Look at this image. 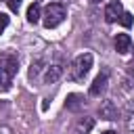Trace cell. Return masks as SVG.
Here are the masks:
<instances>
[{
	"label": "cell",
	"instance_id": "obj_9",
	"mask_svg": "<svg viewBox=\"0 0 134 134\" xmlns=\"http://www.w3.org/2000/svg\"><path fill=\"white\" fill-rule=\"evenodd\" d=\"M130 48H132L130 36H128V34H117V36H115V50H117L119 54H126Z\"/></svg>",
	"mask_w": 134,
	"mask_h": 134
},
{
	"label": "cell",
	"instance_id": "obj_16",
	"mask_svg": "<svg viewBox=\"0 0 134 134\" xmlns=\"http://www.w3.org/2000/svg\"><path fill=\"white\" fill-rule=\"evenodd\" d=\"M6 25H8V15H4V13H0V34L6 29Z\"/></svg>",
	"mask_w": 134,
	"mask_h": 134
},
{
	"label": "cell",
	"instance_id": "obj_8",
	"mask_svg": "<svg viewBox=\"0 0 134 134\" xmlns=\"http://www.w3.org/2000/svg\"><path fill=\"white\" fill-rule=\"evenodd\" d=\"M92 128H94V119L92 117H80L73 124V128L69 130V134H88Z\"/></svg>",
	"mask_w": 134,
	"mask_h": 134
},
{
	"label": "cell",
	"instance_id": "obj_12",
	"mask_svg": "<svg viewBox=\"0 0 134 134\" xmlns=\"http://www.w3.org/2000/svg\"><path fill=\"white\" fill-rule=\"evenodd\" d=\"M126 126L134 134V100H130L128 107H126Z\"/></svg>",
	"mask_w": 134,
	"mask_h": 134
},
{
	"label": "cell",
	"instance_id": "obj_3",
	"mask_svg": "<svg viewBox=\"0 0 134 134\" xmlns=\"http://www.w3.org/2000/svg\"><path fill=\"white\" fill-rule=\"evenodd\" d=\"M42 17H44V19H42L44 27H46V29H54L57 25H61V23L65 21V17H67V8H65L63 2H50V4L44 8Z\"/></svg>",
	"mask_w": 134,
	"mask_h": 134
},
{
	"label": "cell",
	"instance_id": "obj_1",
	"mask_svg": "<svg viewBox=\"0 0 134 134\" xmlns=\"http://www.w3.org/2000/svg\"><path fill=\"white\" fill-rule=\"evenodd\" d=\"M19 69V59L13 52H2L0 54V90L6 92L13 84V77Z\"/></svg>",
	"mask_w": 134,
	"mask_h": 134
},
{
	"label": "cell",
	"instance_id": "obj_15",
	"mask_svg": "<svg viewBox=\"0 0 134 134\" xmlns=\"http://www.w3.org/2000/svg\"><path fill=\"white\" fill-rule=\"evenodd\" d=\"M6 4L13 13H19V8H21V0H6Z\"/></svg>",
	"mask_w": 134,
	"mask_h": 134
},
{
	"label": "cell",
	"instance_id": "obj_17",
	"mask_svg": "<svg viewBox=\"0 0 134 134\" xmlns=\"http://www.w3.org/2000/svg\"><path fill=\"white\" fill-rule=\"evenodd\" d=\"M0 134H10V130H8V128H4V126H0Z\"/></svg>",
	"mask_w": 134,
	"mask_h": 134
},
{
	"label": "cell",
	"instance_id": "obj_10",
	"mask_svg": "<svg viewBox=\"0 0 134 134\" xmlns=\"http://www.w3.org/2000/svg\"><path fill=\"white\" fill-rule=\"evenodd\" d=\"M65 107H67L69 111H80V109L84 107V96H80V94H69V96L65 98Z\"/></svg>",
	"mask_w": 134,
	"mask_h": 134
},
{
	"label": "cell",
	"instance_id": "obj_7",
	"mask_svg": "<svg viewBox=\"0 0 134 134\" xmlns=\"http://www.w3.org/2000/svg\"><path fill=\"white\" fill-rule=\"evenodd\" d=\"M63 75V63H50L44 67V84H54Z\"/></svg>",
	"mask_w": 134,
	"mask_h": 134
},
{
	"label": "cell",
	"instance_id": "obj_5",
	"mask_svg": "<svg viewBox=\"0 0 134 134\" xmlns=\"http://www.w3.org/2000/svg\"><path fill=\"white\" fill-rule=\"evenodd\" d=\"M121 13H124L121 2H119V0H111V2L107 4V8H105V21H107V23H115V21H119Z\"/></svg>",
	"mask_w": 134,
	"mask_h": 134
},
{
	"label": "cell",
	"instance_id": "obj_2",
	"mask_svg": "<svg viewBox=\"0 0 134 134\" xmlns=\"http://www.w3.org/2000/svg\"><path fill=\"white\" fill-rule=\"evenodd\" d=\"M92 61H94V57L90 54V52H82V54H77L75 59H73V63H71V67H69V80L71 82H82L86 75H88V71L92 69Z\"/></svg>",
	"mask_w": 134,
	"mask_h": 134
},
{
	"label": "cell",
	"instance_id": "obj_6",
	"mask_svg": "<svg viewBox=\"0 0 134 134\" xmlns=\"http://www.w3.org/2000/svg\"><path fill=\"white\" fill-rule=\"evenodd\" d=\"M98 115H100L103 119L113 121V119H117L119 111H117V107H115V103H113L111 98H105V100L100 103V107H98Z\"/></svg>",
	"mask_w": 134,
	"mask_h": 134
},
{
	"label": "cell",
	"instance_id": "obj_14",
	"mask_svg": "<svg viewBox=\"0 0 134 134\" xmlns=\"http://www.w3.org/2000/svg\"><path fill=\"white\" fill-rule=\"evenodd\" d=\"M119 23H121L124 27H132L134 19H132V15H130L128 10H124V13H121V17H119Z\"/></svg>",
	"mask_w": 134,
	"mask_h": 134
},
{
	"label": "cell",
	"instance_id": "obj_4",
	"mask_svg": "<svg viewBox=\"0 0 134 134\" xmlns=\"http://www.w3.org/2000/svg\"><path fill=\"white\" fill-rule=\"evenodd\" d=\"M107 84H109V73L107 71H100L96 77H94V82L90 84V96H100L105 90H107Z\"/></svg>",
	"mask_w": 134,
	"mask_h": 134
},
{
	"label": "cell",
	"instance_id": "obj_18",
	"mask_svg": "<svg viewBox=\"0 0 134 134\" xmlns=\"http://www.w3.org/2000/svg\"><path fill=\"white\" fill-rule=\"evenodd\" d=\"M88 2H90V4H98L100 0H88Z\"/></svg>",
	"mask_w": 134,
	"mask_h": 134
},
{
	"label": "cell",
	"instance_id": "obj_13",
	"mask_svg": "<svg viewBox=\"0 0 134 134\" xmlns=\"http://www.w3.org/2000/svg\"><path fill=\"white\" fill-rule=\"evenodd\" d=\"M42 65H44V61H42V59H36V61L31 63V67H29V80H36V77H38V73L44 69Z\"/></svg>",
	"mask_w": 134,
	"mask_h": 134
},
{
	"label": "cell",
	"instance_id": "obj_11",
	"mask_svg": "<svg viewBox=\"0 0 134 134\" xmlns=\"http://www.w3.org/2000/svg\"><path fill=\"white\" fill-rule=\"evenodd\" d=\"M40 17H42V13H40V4H38V2L29 4V8H27V21H29V23H38Z\"/></svg>",
	"mask_w": 134,
	"mask_h": 134
},
{
	"label": "cell",
	"instance_id": "obj_19",
	"mask_svg": "<svg viewBox=\"0 0 134 134\" xmlns=\"http://www.w3.org/2000/svg\"><path fill=\"white\" fill-rule=\"evenodd\" d=\"M103 134H117V132H113V130H107V132H103Z\"/></svg>",
	"mask_w": 134,
	"mask_h": 134
}]
</instances>
